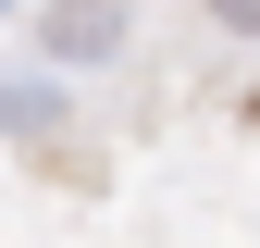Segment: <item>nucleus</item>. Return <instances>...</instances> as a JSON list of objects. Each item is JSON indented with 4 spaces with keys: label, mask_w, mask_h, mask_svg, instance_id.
Listing matches in <instances>:
<instances>
[{
    "label": "nucleus",
    "mask_w": 260,
    "mask_h": 248,
    "mask_svg": "<svg viewBox=\"0 0 260 248\" xmlns=\"http://www.w3.org/2000/svg\"><path fill=\"white\" fill-rule=\"evenodd\" d=\"M124 38V13H112V0H87V13H62V50H112Z\"/></svg>",
    "instance_id": "f257e3e1"
},
{
    "label": "nucleus",
    "mask_w": 260,
    "mask_h": 248,
    "mask_svg": "<svg viewBox=\"0 0 260 248\" xmlns=\"http://www.w3.org/2000/svg\"><path fill=\"white\" fill-rule=\"evenodd\" d=\"M211 13H223V25H260V0H211Z\"/></svg>",
    "instance_id": "f03ea898"
}]
</instances>
